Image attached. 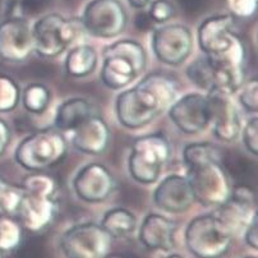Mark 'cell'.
<instances>
[{"label": "cell", "instance_id": "6da1fadb", "mask_svg": "<svg viewBox=\"0 0 258 258\" xmlns=\"http://www.w3.org/2000/svg\"><path fill=\"white\" fill-rule=\"evenodd\" d=\"M178 96L176 82L165 73H149L135 87L123 91L115 101L119 123L128 129H141L151 124Z\"/></svg>", "mask_w": 258, "mask_h": 258}, {"label": "cell", "instance_id": "7a4b0ae2", "mask_svg": "<svg viewBox=\"0 0 258 258\" xmlns=\"http://www.w3.org/2000/svg\"><path fill=\"white\" fill-rule=\"evenodd\" d=\"M21 188L23 198L16 219L31 233L46 230L59 214L58 181L50 174L31 171L23 178Z\"/></svg>", "mask_w": 258, "mask_h": 258}, {"label": "cell", "instance_id": "3957f363", "mask_svg": "<svg viewBox=\"0 0 258 258\" xmlns=\"http://www.w3.org/2000/svg\"><path fill=\"white\" fill-rule=\"evenodd\" d=\"M147 67V54L140 42L119 40L102 50L100 77L110 90H123L137 80Z\"/></svg>", "mask_w": 258, "mask_h": 258}, {"label": "cell", "instance_id": "277c9868", "mask_svg": "<svg viewBox=\"0 0 258 258\" xmlns=\"http://www.w3.org/2000/svg\"><path fill=\"white\" fill-rule=\"evenodd\" d=\"M68 142L58 129H41L23 138L14 151V159L28 171H44L64 161Z\"/></svg>", "mask_w": 258, "mask_h": 258}, {"label": "cell", "instance_id": "5b68a950", "mask_svg": "<svg viewBox=\"0 0 258 258\" xmlns=\"http://www.w3.org/2000/svg\"><path fill=\"white\" fill-rule=\"evenodd\" d=\"M171 156V146L162 133L141 136L133 141L128 170L133 180L143 185L156 183Z\"/></svg>", "mask_w": 258, "mask_h": 258}, {"label": "cell", "instance_id": "8992f818", "mask_svg": "<svg viewBox=\"0 0 258 258\" xmlns=\"http://www.w3.org/2000/svg\"><path fill=\"white\" fill-rule=\"evenodd\" d=\"M233 233L212 212L190 220L184 239L189 252L198 258H221L229 252Z\"/></svg>", "mask_w": 258, "mask_h": 258}, {"label": "cell", "instance_id": "52a82bcc", "mask_svg": "<svg viewBox=\"0 0 258 258\" xmlns=\"http://www.w3.org/2000/svg\"><path fill=\"white\" fill-rule=\"evenodd\" d=\"M81 30L82 22L77 18H66L59 13L42 16L32 26L35 52L42 58H56L76 41Z\"/></svg>", "mask_w": 258, "mask_h": 258}, {"label": "cell", "instance_id": "ba28073f", "mask_svg": "<svg viewBox=\"0 0 258 258\" xmlns=\"http://www.w3.org/2000/svg\"><path fill=\"white\" fill-rule=\"evenodd\" d=\"M187 179L196 202L205 207H217L230 198V178L221 162H207L187 168Z\"/></svg>", "mask_w": 258, "mask_h": 258}, {"label": "cell", "instance_id": "9c48e42d", "mask_svg": "<svg viewBox=\"0 0 258 258\" xmlns=\"http://www.w3.org/2000/svg\"><path fill=\"white\" fill-rule=\"evenodd\" d=\"M113 238L96 223H81L61 235L60 249L66 258H105L111 249Z\"/></svg>", "mask_w": 258, "mask_h": 258}, {"label": "cell", "instance_id": "30bf717a", "mask_svg": "<svg viewBox=\"0 0 258 258\" xmlns=\"http://www.w3.org/2000/svg\"><path fill=\"white\" fill-rule=\"evenodd\" d=\"M214 71V90L231 96L245 82V45L235 33L230 46L219 54L207 55Z\"/></svg>", "mask_w": 258, "mask_h": 258}, {"label": "cell", "instance_id": "8fae6325", "mask_svg": "<svg viewBox=\"0 0 258 258\" xmlns=\"http://www.w3.org/2000/svg\"><path fill=\"white\" fill-rule=\"evenodd\" d=\"M83 30L99 39H115L125 31L128 16L119 0H91L83 11Z\"/></svg>", "mask_w": 258, "mask_h": 258}, {"label": "cell", "instance_id": "7c38bea8", "mask_svg": "<svg viewBox=\"0 0 258 258\" xmlns=\"http://www.w3.org/2000/svg\"><path fill=\"white\" fill-rule=\"evenodd\" d=\"M195 40L189 27L184 25H164L155 28L151 47L157 60L170 67L185 63L192 54Z\"/></svg>", "mask_w": 258, "mask_h": 258}, {"label": "cell", "instance_id": "4fadbf2b", "mask_svg": "<svg viewBox=\"0 0 258 258\" xmlns=\"http://www.w3.org/2000/svg\"><path fill=\"white\" fill-rule=\"evenodd\" d=\"M35 51L32 26L27 18L7 17L0 22V60L21 64Z\"/></svg>", "mask_w": 258, "mask_h": 258}, {"label": "cell", "instance_id": "5bb4252c", "mask_svg": "<svg viewBox=\"0 0 258 258\" xmlns=\"http://www.w3.org/2000/svg\"><path fill=\"white\" fill-rule=\"evenodd\" d=\"M174 125L184 135L202 133L211 124V105L204 94H187L176 99L168 109Z\"/></svg>", "mask_w": 258, "mask_h": 258}, {"label": "cell", "instance_id": "9a60e30c", "mask_svg": "<svg viewBox=\"0 0 258 258\" xmlns=\"http://www.w3.org/2000/svg\"><path fill=\"white\" fill-rule=\"evenodd\" d=\"M75 195L86 204L105 202L115 190L113 174L105 165L91 162L81 168L72 180Z\"/></svg>", "mask_w": 258, "mask_h": 258}, {"label": "cell", "instance_id": "2e32d148", "mask_svg": "<svg viewBox=\"0 0 258 258\" xmlns=\"http://www.w3.org/2000/svg\"><path fill=\"white\" fill-rule=\"evenodd\" d=\"M152 201L157 209L169 214H183L196 202L187 176L178 174L165 176L157 184Z\"/></svg>", "mask_w": 258, "mask_h": 258}, {"label": "cell", "instance_id": "e0dca14e", "mask_svg": "<svg viewBox=\"0 0 258 258\" xmlns=\"http://www.w3.org/2000/svg\"><path fill=\"white\" fill-rule=\"evenodd\" d=\"M211 105L212 132L221 142L231 143L236 141L242 131V118L239 110L229 95L217 91L207 92Z\"/></svg>", "mask_w": 258, "mask_h": 258}, {"label": "cell", "instance_id": "ac0fdd59", "mask_svg": "<svg viewBox=\"0 0 258 258\" xmlns=\"http://www.w3.org/2000/svg\"><path fill=\"white\" fill-rule=\"evenodd\" d=\"M235 20L231 14H219L206 18L197 32L198 46L205 55H214L230 46L235 32Z\"/></svg>", "mask_w": 258, "mask_h": 258}, {"label": "cell", "instance_id": "d6986e66", "mask_svg": "<svg viewBox=\"0 0 258 258\" xmlns=\"http://www.w3.org/2000/svg\"><path fill=\"white\" fill-rule=\"evenodd\" d=\"M111 133L106 121L96 114L86 119L73 131L72 143L78 151L86 155L100 156L109 149Z\"/></svg>", "mask_w": 258, "mask_h": 258}, {"label": "cell", "instance_id": "ffe728a7", "mask_svg": "<svg viewBox=\"0 0 258 258\" xmlns=\"http://www.w3.org/2000/svg\"><path fill=\"white\" fill-rule=\"evenodd\" d=\"M176 224L160 214H149L142 220L138 238L143 247L150 250L170 252L175 247Z\"/></svg>", "mask_w": 258, "mask_h": 258}, {"label": "cell", "instance_id": "44dd1931", "mask_svg": "<svg viewBox=\"0 0 258 258\" xmlns=\"http://www.w3.org/2000/svg\"><path fill=\"white\" fill-rule=\"evenodd\" d=\"M96 106L83 97H72L61 102L54 118L55 128L60 132H73L90 116L96 115Z\"/></svg>", "mask_w": 258, "mask_h": 258}, {"label": "cell", "instance_id": "7402d4cb", "mask_svg": "<svg viewBox=\"0 0 258 258\" xmlns=\"http://www.w3.org/2000/svg\"><path fill=\"white\" fill-rule=\"evenodd\" d=\"M214 214L228 226L233 235H235L244 231L248 224L257 215V207L230 197L225 204L217 206Z\"/></svg>", "mask_w": 258, "mask_h": 258}, {"label": "cell", "instance_id": "603a6c76", "mask_svg": "<svg viewBox=\"0 0 258 258\" xmlns=\"http://www.w3.org/2000/svg\"><path fill=\"white\" fill-rule=\"evenodd\" d=\"M97 52L90 45H78L72 47L66 56L64 68L73 78H85L92 75L97 67Z\"/></svg>", "mask_w": 258, "mask_h": 258}, {"label": "cell", "instance_id": "cb8c5ba5", "mask_svg": "<svg viewBox=\"0 0 258 258\" xmlns=\"http://www.w3.org/2000/svg\"><path fill=\"white\" fill-rule=\"evenodd\" d=\"M100 225L113 239H124L136 231L137 217L124 207H116L105 212Z\"/></svg>", "mask_w": 258, "mask_h": 258}, {"label": "cell", "instance_id": "d4e9b609", "mask_svg": "<svg viewBox=\"0 0 258 258\" xmlns=\"http://www.w3.org/2000/svg\"><path fill=\"white\" fill-rule=\"evenodd\" d=\"M183 161L187 168L207 164V162H221L223 154H221V150L214 143H189L183 149Z\"/></svg>", "mask_w": 258, "mask_h": 258}, {"label": "cell", "instance_id": "484cf974", "mask_svg": "<svg viewBox=\"0 0 258 258\" xmlns=\"http://www.w3.org/2000/svg\"><path fill=\"white\" fill-rule=\"evenodd\" d=\"M21 101L28 113L41 115L50 106L51 92L42 83H30L25 90L21 91Z\"/></svg>", "mask_w": 258, "mask_h": 258}, {"label": "cell", "instance_id": "4316f807", "mask_svg": "<svg viewBox=\"0 0 258 258\" xmlns=\"http://www.w3.org/2000/svg\"><path fill=\"white\" fill-rule=\"evenodd\" d=\"M187 77L200 90L211 92L214 90V71L209 56L204 55L187 67Z\"/></svg>", "mask_w": 258, "mask_h": 258}, {"label": "cell", "instance_id": "83f0119b", "mask_svg": "<svg viewBox=\"0 0 258 258\" xmlns=\"http://www.w3.org/2000/svg\"><path fill=\"white\" fill-rule=\"evenodd\" d=\"M23 228L16 217L0 214V250L9 252L20 247Z\"/></svg>", "mask_w": 258, "mask_h": 258}, {"label": "cell", "instance_id": "f1b7e54d", "mask_svg": "<svg viewBox=\"0 0 258 258\" xmlns=\"http://www.w3.org/2000/svg\"><path fill=\"white\" fill-rule=\"evenodd\" d=\"M21 102L18 83L7 75H0V113L13 111Z\"/></svg>", "mask_w": 258, "mask_h": 258}, {"label": "cell", "instance_id": "f546056e", "mask_svg": "<svg viewBox=\"0 0 258 258\" xmlns=\"http://www.w3.org/2000/svg\"><path fill=\"white\" fill-rule=\"evenodd\" d=\"M23 198V189L17 185L7 183L6 180L0 185V214L8 216H17Z\"/></svg>", "mask_w": 258, "mask_h": 258}, {"label": "cell", "instance_id": "4dcf8cb0", "mask_svg": "<svg viewBox=\"0 0 258 258\" xmlns=\"http://www.w3.org/2000/svg\"><path fill=\"white\" fill-rule=\"evenodd\" d=\"M52 0H17L14 2L16 7V17H36L46 12L51 6Z\"/></svg>", "mask_w": 258, "mask_h": 258}, {"label": "cell", "instance_id": "1f68e13d", "mask_svg": "<svg viewBox=\"0 0 258 258\" xmlns=\"http://www.w3.org/2000/svg\"><path fill=\"white\" fill-rule=\"evenodd\" d=\"M258 83L255 78L249 81H245L244 85L239 90V102L244 107L247 113L254 114L257 113L258 100H257Z\"/></svg>", "mask_w": 258, "mask_h": 258}, {"label": "cell", "instance_id": "d6a6232c", "mask_svg": "<svg viewBox=\"0 0 258 258\" xmlns=\"http://www.w3.org/2000/svg\"><path fill=\"white\" fill-rule=\"evenodd\" d=\"M149 14L155 25H164L175 16V6L170 0H155L150 6Z\"/></svg>", "mask_w": 258, "mask_h": 258}, {"label": "cell", "instance_id": "836d02e7", "mask_svg": "<svg viewBox=\"0 0 258 258\" xmlns=\"http://www.w3.org/2000/svg\"><path fill=\"white\" fill-rule=\"evenodd\" d=\"M242 132V140L243 145H244L245 150L249 152L253 156H257L258 155V119L250 118L247 121L244 126H243Z\"/></svg>", "mask_w": 258, "mask_h": 258}, {"label": "cell", "instance_id": "e575fe53", "mask_svg": "<svg viewBox=\"0 0 258 258\" xmlns=\"http://www.w3.org/2000/svg\"><path fill=\"white\" fill-rule=\"evenodd\" d=\"M226 7L234 18H249L255 13L257 0H226Z\"/></svg>", "mask_w": 258, "mask_h": 258}, {"label": "cell", "instance_id": "d590c367", "mask_svg": "<svg viewBox=\"0 0 258 258\" xmlns=\"http://www.w3.org/2000/svg\"><path fill=\"white\" fill-rule=\"evenodd\" d=\"M257 224L258 219L257 215L252 219L247 228L244 229V240L252 249H257L258 248V236H257Z\"/></svg>", "mask_w": 258, "mask_h": 258}, {"label": "cell", "instance_id": "8d00e7d4", "mask_svg": "<svg viewBox=\"0 0 258 258\" xmlns=\"http://www.w3.org/2000/svg\"><path fill=\"white\" fill-rule=\"evenodd\" d=\"M12 141V131L9 124L0 118V156L6 154Z\"/></svg>", "mask_w": 258, "mask_h": 258}, {"label": "cell", "instance_id": "74e56055", "mask_svg": "<svg viewBox=\"0 0 258 258\" xmlns=\"http://www.w3.org/2000/svg\"><path fill=\"white\" fill-rule=\"evenodd\" d=\"M136 26L141 32H147V31L155 30V22L151 20L149 12H140L136 16Z\"/></svg>", "mask_w": 258, "mask_h": 258}, {"label": "cell", "instance_id": "f35d334b", "mask_svg": "<svg viewBox=\"0 0 258 258\" xmlns=\"http://www.w3.org/2000/svg\"><path fill=\"white\" fill-rule=\"evenodd\" d=\"M151 0H128L129 6L135 9H143L149 6Z\"/></svg>", "mask_w": 258, "mask_h": 258}, {"label": "cell", "instance_id": "ab89813d", "mask_svg": "<svg viewBox=\"0 0 258 258\" xmlns=\"http://www.w3.org/2000/svg\"><path fill=\"white\" fill-rule=\"evenodd\" d=\"M105 258H126V257H124V255H119V254H113V255L107 254Z\"/></svg>", "mask_w": 258, "mask_h": 258}, {"label": "cell", "instance_id": "60d3db41", "mask_svg": "<svg viewBox=\"0 0 258 258\" xmlns=\"http://www.w3.org/2000/svg\"><path fill=\"white\" fill-rule=\"evenodd\" d=\"M164 258H184V257L180 254H170V255H168V257H164Z\"/></svg>", "mask_w": 258, "mask_h": 258}, {"label": "cell", "instance_id": "b9f144b4", "mask_svg": "<svg viewBox=\"0 0 258 258\" xmlns=\"http://www.w3.org/2000/svg\"><path fill=\"white\" fill-rule=\"evenodd\" d=\"M0 258H6V254H4L3 250H0Z\"/></svg>", "mask_w": 258, "mask_h": 258}, {"label": "cell", "instance_id": "7bdbcfd3", "mask_svg": "<svg viewBox=\"0 0 258 258\" xmlns=\"http://www.w3.org/2000/svg\"><path fill=\"white\" fill-rule=\"evenodd\" d=\"M243 258H257V257H254V255H247V257H243Z\"/></svg>", "mask_w": 258, "mask_h": 258}, {"label": "cell", "instance_id": "ee69618b", "mask_svg": "<svg viewBox=\"0 0 258 258\" xmlns=\"http://www.w3.org/2000/svg\"><path fill=\"white\" fill-rule=\"evenodd\" d=\"M3 181H4V179L2 178V176H0V185H2V183H3Z\"/></svg>", "mask_w": 258, "mask_h": 258}]
</instances>
